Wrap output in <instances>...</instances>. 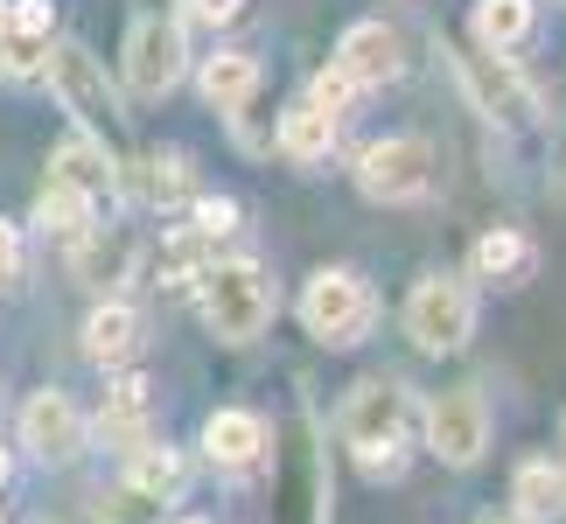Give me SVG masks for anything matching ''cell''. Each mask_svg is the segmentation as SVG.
<instances>
[{
    "label": "cell",
    "instance_id": "603a6c76",
    "mask_svg": "<svg viewBox=\"0 0 566 524\" xmlns=\"http://www.w3.org/2000/svg\"><path fill=\"white\" fill-rule=\"evenodd\" d=\"M126 483H134V490H147L155 504H182V490H189V469H182V454H176V448H155V441H147V448L134 454V469H126Z\"/></svg>",
    "mask_w": 566,
    "mask_h": 524
},
{
    "label": "cell",
    "instance_id": "8d00e7d4",
    "mask_svg": "<svg viewBox=\"0 0 566 524\" xmlns=\"http://www.w3.org/2000/svg\"><path fill=\"white\" fill-rule=\"evenodd\" d=\"M0 524H8V517H0Z\"/></svg>",
    "mask_w": 566,
    "mask_h": 524
},
{
    "label": "cell",
    "instance_id": "f546056e",
    "mask_svg": "<svg viewBox=\"0 0 566 524\" xmlns=\"http://www.w3.org/2000/svg\"><path fill=\"white\" fill-rule=\"evenodd\" d=\"M21 259H29V245H21V224H8V217H0V287H14V280H21Z\"/></svg>",
    "mask_w": 566,
    "mask_h": 524
},
{
    "label": "cell",
    "instance_id": "7c38bea8",
    "mask_svg": "<svg viewBox=\"0 0 566 524\" xmlns=\"http://www.w3.org/2000/svg\"><path fill=\"white\" fill-rule=\"evenodd\" d=\"M50 175H56L63 189H77L92 210H119V203H126V168H119L113 155H105L98 140H84V134H71V140L56 147Z\"/></svg>",
    "mask_w": 566,
    "mask_h": 524
},
{
    "label": "cell",
    "instance_id": "484cf974",
    "mask_svg": "<svg viewBox=\"0 0 566 524\" xmlns=\"http://www.w3.org/2000/svg\"><path fill=\"white\" fill-rule=\"evenodd\" d=\"M50 29H56V8H50V0H8V35L50 42Z\"/></svg>",
    "mask_w": 566,
    "mask_h": 524
},
{
    "label": "cell",
    "instance_id": "52a82bcc",
    "mask_svg": "<svg viewBox=\"0 0 566 524\" xmlns=\"http://www.w3.org/2000/svg\"><path fill=\"white\" fill-rule=\"evenodd\" d=\"M427 448L441 454L448 469H475L490 454V399L483 385H454L427 406Z\"/></svg>",
    "mask_w": 566,
    "mask_h": 524
},
{
    "label": "cell",
    "instance_id": "d6986e66",
    "mask_svg": "<svg viewBox=\"0 0 566 524\" xmlns=\"http://www.w3.org/2000/svg\"><path fill=\"white\" fill-rule=\"evenodd\" d=\"M336 126L343 119H329L315 98H294L287 113H280V155H287L294 168H315V161H329V147H336Z\"/></svg>",
    "mask_w": 566,
    "mask_h": 524
},
{
    "label": "cell",
    "instance_id": "f1b7e54d",
    "mask_svg": "<svg viewBox=\"0 0 566 524\" xmlns=\"http://www.w3.org/2000/svg\"><path fill=\"white\" fill-rule=\"evenodd\" d=\"M196 231H203V238L238 231V203H231V196H203V203H196Z\"/></svg>",
    "mask_w": 566,
    "mask_h": 524
},
{
    "label": "cell",
    "instance_id": "836d02e7",
    "mask_svg": "<svg viewBox=\"0 0 566 524\" xmlns=\"http://www.w3.org/2000/svg\"><path fill=\"white\" fill-rule=\"evenodd\" d=\"M182 524H203V517H182Z\"/></svg>",
    "mask_w": 566,
    "mask_h": 524
},
{
    "label": "cell",
    "instance_id": "2e32d148",
    "mask_svg": "<svg viewBox=\"0 0 566 524\" xmlns=\"http://www.w3.org/2000/svg\"><path fill=\"white\" fill-rule=\"evenodd\" d=\"M98 433H105L119 454H140V448H147V378H140V370H119V378L105 385Z\"/></svg>",
    "mask_w": 566,
    "mask_h": 524
},
{
    "label": "cell",
    "instance_id": "cb8c5ba5",
    "mask_svg": "<svg viewBox=\"0 0 566 524\" xmlns=\"http://www.w3.org/2000/svg\"><path fill=\"white\" fill-rule=\"evenodd\" d=\"M98 524H161L168 517V504H155L147 490H134V483H113V490H98Z\"/></svg>",
    "mask_w": 566,
    "mask_h": 524
},
{
    "label": "cell",
    "instance_id": "e575fe53",
    "mask_svg": "<svg viewBox=\"0 0 566 524\" xmlns=\"http://www.w3.org/2000/svg\"><path fill=\"white\" fill-rule=\"evenodd\" d=\"M35 524H50V517H35Z\"/></svg>",
    "mask_w": 566,
    "mask_h": 524
},
{
    "label": "cell",
    "instance_id": "83f0119b",
    "mask_svg": "<svg viewBox=\"0 0 566 524\" xmlns=\"http://www.w3.org/2000/svg\"><path fill=\"white\" fill-rule=\"evenodd\" d=\"M308 98H315V105H322L329 119H343V113H350V98H357V84H350V77H343L336 63H329V71H322V77L308 84Z\"/></svg>",
    "mask_w": 566,
    "mask_h": 524
},
{
    "label": "cell",
    "instance_id": "277c9868",
    "mask_svg": "<svg viewBox=\"0 0 566 524\" xmlns=\"http://www.w3.org/2000/svg\"><path fill=\"white\" fill-rule=\"evenodd\" d=\"M378 322V294L357 266H322L308 287H301V329L322 349H357Z\"/></svg>",
    "mask_w": 566,
    "mask_h": 524
},
{
    "label": "cell",
    "instance_id": "6da1fadb",
    "mask_svg": "<svg viewBox=\"0 0 566 524\" xmlns=\"http://www.w3.org/2000/svg\"><path fill=\"white\" fill-rule=\"evenodd\" d=\"M343 448L364 462L371 483H399L406 475V433H412V391L399 378H364L350 385V399L336 412Z\"/></svg>",
    "mask_w": 566,
    "mask_h": 524
},
{
    "label": "cell",
    "instance_id": "ffe728a7",
    "mask_svg": "<svg viewBox=\"0 0 566 524\" xmlns=\"http://www.w3.org/2000/svg\"><path fill=\"white\" fill-rule=\"evenodd\" d=\"M532 21H538V0H475L469 35H475V50L504 56V50H517V42L532 35Z\"/></svg>",
    "mask_w": 566,
    "mask_h": 524
},
{
    "label": "cell",
    "instance_id": "7a4b0ae2",
    "mask_svg": "<svg viewBox=\"0 0 566 524\" xmlns=\"http://www.w3.org/2000/svg\"><path fill=\"white\" fill-rule=\"evenodd\" d=\"M42 77H50V98L71 113L77 134L98 140L105 155L126 168V113H119V92L105 84V63L84 50V42H56L50 63H42Z\"/></svg>",
    "mask_w": 566,
    "mask_h": 524
},
{
    "label": "cell",
    "instance_id": "d6a6232c",
    "mask_svg": "<svg viewBox=\"0 0 566 524\" xmlns=\"http://www.w3.org/2000/svg\"><path fill=\"white\" fill-rule=\"evenodd\" d=\"M0 483H8V454H0Z\"/></svg>",
    "mask_w": 566,
    "mask_h": 524
},
{
    "label": "cell",
    "instance_id": "44dd1931",
    "mask_svg": "<svg viewBox=\"0 0 566 524\" xmlns=\"http://www.w3.org/2000/svg\"><path fill=\"white\" fill-rule=\"evenodd\" d=\"M511 504H517V517H532V524L559 517L566 511V475L546 462V454H532V462H517V475H511Z\"/></svg>",
    "mask_w": 566,
    "mask_h": 524
},
{
    "label": "cell",
    "instance_id": "8fae6325",
    "mask_svg": "<svg viewBox=\"0 0 566 524\" xmlns=\"http://www.w3.org/2000/svg\"><path fill=\"white\" fill-rule=\"evenodd\" d=\"M266 454H273V433H266V420H259V412L217 406L210 420H203V462H210L217 475H252Z\"/></svg>",
    "mask_w": 566,
    "mask_h": 524
},
{
    "label": "cell",
    "instance_id": "30bf717a",
    "mask_svg": "<svg viewBox=\"0 0 566 524\" xmlns=\"http://www.w3.org/2000/svg\"><path fill=\"white\" fill-rule=\"evenodd\" d=\"M336 71L357 84V92H378V84L406 77V35L391 21H350L336 42Z\"/></svg>",
    "mask_w": 566,
    "mask_h": 524
},
{
    "label": "cell",
    "instance_id": "7402d4cb",
    "mask_svg": "<svg viewBox=\"0 0 566 524\" xmlns=\"http://www.w3.org/2000/svg\"><path fill=\"white\" fill-rule=\"evenodd\" d=\"M35 224H42V231H56L63 245H77V238H92V231H98V210L84 203L77 189H63L56 175H50V182H42V196H35Z\"/></svg>",
    "mask_w": 566,
    "mask_h": 524
},
{
    "label": "cell",
    "instance_id": "5b68a950",
    "mask_svg": "<svg viewBox=\"0 0 566 524\" xmlns=\"http://www.w3.org/2000/svg\"><path fill=\"white\" fill-rule=\"evenodd\" d=\"M406 336L427 349V357H454L475 336V287L462 273H420L406 294Z\"/></svg>",
    "mask_w": 566,
    "mask_h": 524
},
{
    "label": "cell",
    "instance_id": "d590c367",
    "mask_svg": "<svg viewBox=\"0 0 566 524\" xmlns=\"http://www.w3.org/2000/svg\"><path fill=\"white\" fill-rule=\"evenodd\" d=\"M559 433H566V420H559Z\"/></svg>",
    "mask_w": 566,
    "mask_h": 524
},
{
    "label": "cell",
    "instance_id": "9a60e30c",
    "mask_svg": "<svg viewBox=\"0 0 566 524\" xmlns=\"http://www.w3.org/2000/svg\"><path fill=\"white\" fill-rule=\"evenodd\" d=\"M140 315L126 308V301H98L92 315H84V357L92 364H105V370H126L140 357Z\"/></svg>",
    "mask_w": 566,
    "mask_h": 524
},
{
    "label": "cell",
    "instance_id": "d4e9b609",
    "mask_svg": "<svg viewBox=\"0 0 566 524\" xmlns=\"http://www.w3.org/2000/svg\"><path fill=\"white\" fill-rule=\"evenodd\" d=\"M182 189H189V161L176 155V147H168V155H147V161H140V196H147V203H176Z\"/></svg>",
    "mask_w": 566,
    "mask_h": 524
},
{
    "label": "cell",
    "instance_id": "4dcf8cb0",
    "mask_svg": "<svg viewBox=\"0 0 566 524\" xmlns=\"http://www.w3.org/2000/svg\"><path fill=\"white\" fill-rule=\"evenodd\" d=\"M0 42H8V0H0Z\"/></svg>",
    "mask_w": 566,
    "mask_h": 524
},
{
    "label": "cell",
    "instance_id": "5bb4252c",
    "mask_svg": "<svg viewBox=\"0 0 566 524\" xmlns=\"http://www.w3.org/2000/svg\"><path fill=\"white\" fill-rule=\"evenodd\" d=\"M273 454H280V448H273ZM280 462H287V517H294V524H329V462L315 454L308 420H301V448H287Z\"/></svg>",
    "mask_w": 566,
    "mask_h": 524
},
{
    "label": "cell",
    "instance_id": "74e56055",
    "mask_svg": "<svg viewBox=\"0 0 566 524\" xmlns=\"http://www.w3.org/2000/svg\"><path fill=\"white\" fill-rule=\"evenodd\" d=\"M559 8H566V0H559Z\"/></svg>",
    "mask_w": 566,
    "mask_h": 524
},
{
    "label": "cell",
    "instance_id": "3957f363",
    "mask_svg": "<svg viewBox=\"0 0 566 524\" xmlns=\"http://www.w3.org/2000/svg\"><path fill=\"white\" fill-rule=\"evenodd\" d=\"M196 280H203V322H210L217 343H259L266 336L280 294H273V273L259 259H210Z\"/></svg>",
    "mask_w": 566,
    "mask_h": 524
},
{
    "label": "cell",
    "instance_id": "e0dca14e",
    "mask_svg": "<svg viewBox=\"0 0 566 524\" xmlns=\"http://www.w3.org/2000/svg\"><path fill=\"white\" fill-rule=\"evenodd\" d=\"M475 280H483V287H525V280L538 273V245L525 231H511V224H496V231H483L475 238Z\"/></svg>",
    "mask_w": 566,
    "mask_h": 524
},
{
    "label": "cell",
    "instance_id": "1f68e13d",
    "mask_svg": "<svg viewBox=\"0 0 566 524\" xmlns=\"http://www.w3.org/2000/svg\"><path fill=\"white\" fill-rule=\"evenodd\" d=\"M483 524H532V517H483Z\"/></svg>",
    "mask_w": 566,
    "mask_h": 524
},
{
    "label": "cell",
    "instance_id": "9c48e42d",
    "mask_svg": "<svg viewBox=\"0 0 566 524\" xmlns=\"http://www.w3.org/2000/svg\"><path fill=\"white\" fill-rule=\"evenodd\" d=\"M21 448H29L42 469H63V462H77V454H84V412L71 406V391L42 385L35 399L21 406Z\"/></svg>",
    "mask_w": 566,
    "mask_h": 524
},
{
    "label": "cell",
    "instance_id": "8992f818",
    "mask_svg": "<svg viewBox=\"0 0 566 524\" xmlns=\"http://www.w3.org/2000/svg\"><path fill=\"white\" fill-rule=\"evenodd\" d=\"M433 175H441V161H433V147L420 134H385V140H371L357 155V189L371 196V203H385V210L427 203Z\"/></svg>",
    "mask_w": 566,
    "mask_h": 524
},
{
    "label": "cell",
    "instance_id": "4316f807",
    "mask_svg": "<svg viewBox=\"0 0 566 524\" xmlns=\"http://www.w3.org/2000/svg\"><path fill=\"white\" fill-rule=\"evenodd\" d=\"M238 14H245V0H182L176 8L182 29H231Z\"/></svg>",
    "mask_w": 566,
    "mask_h": 524
},
{
    "label": "cell",
    "instance_id": "ba28073f",
    "mask_svg": "<svg viewBox=\"0 0 566 524\" xmlns=\"http://www.w3.org/2000/svg\"><path fill=\"white\" fill-rule=\"evenodd\" d=\"M189 71V50H182V21H161V14H140L126 29V92L134 98H168Z\"/></svg>",
    "mask_w": 566,
    "mask_h": 524
},
{
    "label": "cell",
    "instance_id": "4fadbf2b",
    "mask_svg": "<svg viewBox=\"0 0 566 524\" xmlns=\"http://www.w3.org/2000/svg\"><path fill=\"white\" fill-rule=\"evenodd\" d=\"M259 56L252 50H217V56H203V71H196V92H203V105L210 113H245L252 105V92H259Z\"/></svg>",
    "mask_w": 566,
    "mask_h": 524
},
{
    "label": "cell",
    "instance_id": "ac0fdd59",
    "mask_svg": "<svg viewBox=\"0 0 566 524\" xmlns=\"http://www.w3.org/2000/svg\"><path fill=\"white\" fill-rule=\"evenodd\" d=\"M462 77H469V92H475V105H483L490 119H532V92L517 84V71H511L504 56L475 50V56L462 63Z\"/></svg>",
    "mask_w": 566,
    "mask_h": 524
}]
</instances>
